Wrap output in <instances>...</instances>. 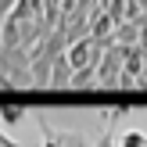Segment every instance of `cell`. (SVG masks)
I'll return each mask as SVG.
<instances>
[{"label": "cell", "mask_w": 147, "mask_h": 147, "mask_svg": "<svg viewBox=\"0 0 147 147\" xmlns=\"http://www.w3.org/2000/svg\"><path fill=\"white\" fill-rule=\"evenodd\" d=\"M122 79V47H104L97 57V79H93V86H119Z\"/></svg>", "instance_id": "1"}, {"label": "cell", "mask_w": 147, "mask_h": 147, "mask_svg": "<svg viewBox=\"0 0 147 147\" xmlns=\"http://www.w3.org/2000/svg\"><path fill=\"white\" fill-rule=\"evenodd\" d=\"M36 122H40V133H43V147H90V136L79 133V129H57L43 115Z\"/></svg>", "instance_id": "2"}, {"label": "cell", "mask_w": 147, "mask_h": 147, "mask_svg": "<svg viewBox=\"0 0 147 147\" xmlns=\"http://www.w3.org/2000/svg\"><path fill=\"white\" fill-rule=\"evenodd\" d=\"M65 61H68L72 72H79V68H86V65H93V40H90V36H83V40L68 43V47H65Z\"/></svg>", "instance_id": "3"}, {"label": "cell", "mask_w": 147, "mask_h": 147, "mask_svg": "<svg viewBox=\"0 0 147 147\" xmlns=\"http://www.w3.org/2000/svg\"><path fill=\"white\" fill-rule=\"evenodd\" d=\"M129 111H133V108H126V104L111 108V111L104 115V122H108V126H104V133L97 136V144H93V147H115V122H119L122 115H129Z\"/></svg>", "instance_id": "4"}, {"label": "cell", "mask_w": 147, "mask_h": 147, "mask_svg": "<svg viewBox=\"0 0 147 147\" xmlns=\"http://www.w3.org/2000/svg\"><path fill=\"white\" fill-rule=\"evenodd\" d=\"M68 79H72V68H68V61H65V54H61V57H54V61H50L47 86H54V90H68Z\"/></svg>", "instance_id": "5"}, {"label": "cell", "mask_w": 147, "mask_h": 147, "mask_svg": "<svg viewBox=\"0 0 147 147\" xmlns=\"http://www.w3.org/2000/svg\"><path fill=\"white\" fill-rule=\"evenodd\" d=\"M93 79H97V65H86V68L72 72V79H68V90H90V86H93Z\"/></svg>", "instance_id": "6"}, {"label": "cell", "mask_w": 147, "mask_h": 147, "mask_svg": "<svg viewBox=\"0 0 147 147\" xmlns=\"http://www.w3.org/2000/svg\"><path fill=\"white\" fill-rule=\"evenodd\" d=\"M25 115H29L25 104H14V100H4V104H0V122H4V126H18Z\"/></svg>", "instance_id": "7"}, {"label": "cell", "mask_w": 147, "mask_h": 147, "mask_svg": "<svg viewBox=\"0 0 147 147\" xmlns=\"http://www.w3.org/2000/svg\"><path fill=\"white\" fill-rule=\"evenodd\" d=\"M147 144V133L144 129H126V133L115 140V147H144Z\"/></svg>", "instance_id": "8"}, {"label": "cell", "mask_w": 147, "mask_h": 147, "mask_svg": "<svg viewBox=\"0 0 147 147\" xmlns=\"http://www.w3.org/2000/svg\"><path fill=\"white\" fill-rule=\"evenodd\" d=\"M0 147H22V144H18V140H14V136H7V133H4V129H0Z\"/></svg>", "instance_id": "9"}, {"label": "cell", "mask_w": 147, "mask_h": 147, "mask_svg": "<svg viewBox=\"0 0 147 147\" xmlns=\"http://www.w3.org/2000/svg\"><path fill=\"white\" fill-rule=\"evenodd\" d=\"M144 147H147V144H144Z\"/></svg>", "instance_id": "10"}]
</instances>
